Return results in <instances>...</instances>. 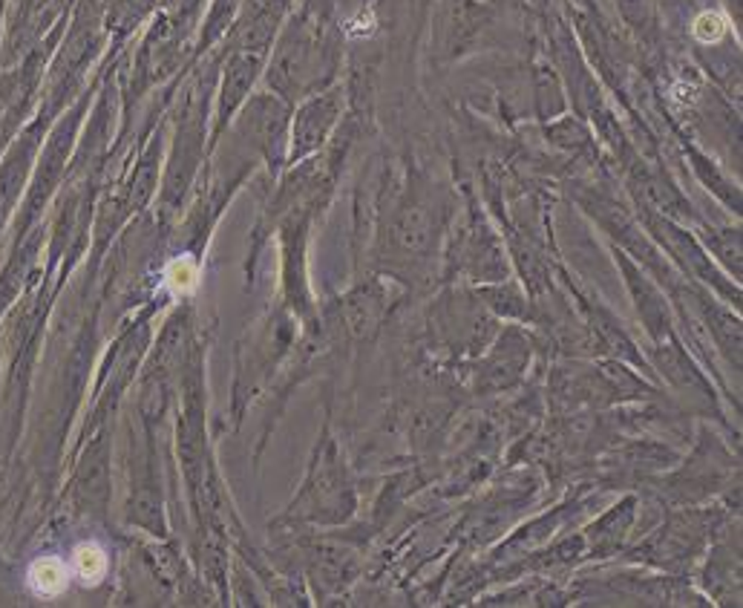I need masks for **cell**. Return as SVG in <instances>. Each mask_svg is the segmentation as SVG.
<instances>
[{
	"label": "cell",
	"instance_id": "obj_1",
	"mask_svg": "<svg viewBox=\"0 0 743 608\" xmlns=\"http://www.w3.org/2000/svg\"><path fill=\"white\" fill-rule=\"evenodd\" d=\"M23 586L32 594L35 600H58L64 597L72 586V571L67 559H61L58 554H38L32 556V563L27 565L23 574Z\"/></svg>",
	"mask_w": 743,
	"mask_h": 608
},
{
	"label": "cell",
	"instance_id": "obj_2",
	"mask_svg": "<svg viewBox=\"0 0 743 608\" xmlns=\"http://www.w3.org/2000/svg\"><path fill=\"white\" fill-rule=\"evenodd\" d=\"M69 571H72V580L78 582V586L84 588H93V586H99V582L107 577V571H109V554L101 542H95V539H84L78 542L76 548H72L69 554Z\"/></svg>",
	"mask_w": 743,
	"mask_h": 608
},
{
	"label": "cell",
	"instance_id": "obj_3",
	"mask_svg": "<svg viewBox=\"0 0 743 608\" xmlns=\"http://www.w3.org/2000/svg\"><path fill=\"white\" fill-rule=\"evenodd\" d=\"M726 32V20L717 15V12H703V15L694 18L691 23V35L700 44H717Z\"/></svg>",
	"mask_w": 743,
	"mask_h": 608
},
{
	"label": "cell",
	"instance_id": "obj_4",
	"mask_svg": "<svg viewBox=\"0 0 743 608\" xmlns=\"http://www.w3.org/2000/svg\"><path fill=\"white\" fill-rule=\"evenodd\" d=\"M197 280H199V272L190 260H176L167 269V283L174 286L179 295H188V291L197 288Z\"/></svg>",
	"mask_w": 743,
	"mask_h": 608
},
{
	"label": "cell",
	"instance_id": "obj_5",
	"mask_svg": "<svg viewBox=\"0 0 743 608\" xmlns=\"http://www.w3.org/2000/svg\"><path fill=\"white\" fill-rule=\"evenodd\" d=\"M0 600H6V586L0 582Z\"/></svg>",
	"mask_w": 743,
	"mask_h": 608
}]
</instances>
